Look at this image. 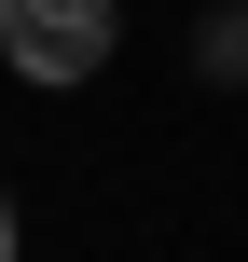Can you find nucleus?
<instances>
[{"label": "nucleus", "mask_w": 248, "mask_h": 262, "mask_svg": "<svg viewBox=\"0 0 248 262\" xmlns=\"http://www.w3.org/2000/svg\"><path fill=\"white\" fill-rule=\"evenodd\" d=\"M110 0H0V55H14V83H97L110 69Z\"/></svg>", "instance_id": "nucleus-1"}, {"label": "nucleus", "mask_w": 248, "mask_h": 262, "mask_svg": "<svg viewBox=\"0 0 248 262\" xmlns=\"http://www.w3.org/2000/svg\"><path fill=\"white\" fill-rule=\"evenodd\" d=\"M0 262H14V193H0Z\"/></svg>", "instance_id": "nucleus-2"}]
</instances>
